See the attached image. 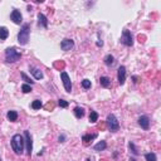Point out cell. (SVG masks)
I'll return each instance as SVG.
<instances>
[{
	"label": "cell",
	"instance_id": "cell-30",
	"mask_svg": "<svg viewBox=\"0 0 161 161\" xmlns=\"http://www.w3.org/2000/svg\"><path fill=\"white\" fill-rule=\"evenodd\" d=\"M132 79H133V83H137V82H139V77H137V76H133Z\"/></svg>",
	"mask_w": 161,
	"mask_h": 161
},
{
	"label": "cell",
	"instance_id": "cell-4",
	"mask_svg": "<svg viewBox=\"0 0 161 161\" xmlns=\"http://www.w3.org/2000/svg\"><path fill=\"white\" fill-rule=\"evenodd\" d=\"M107 126H108V128H110V131H112V132H117L118 130H120V124H118V121H117V118L115 115H108L107 116Z\"/></svg>",
	"mask_w": 161,
	"mask_h": 161
},
{
	"label": "cell",
	"instance_id": "cell-32",
	"mask_svg": "<svg viewBox=\"0 0 161 161\" xmlns=\"http://www.w3.org/2000/svg\"><path fill=\"white\" fill-rule=\"evenodd\" d=\"M86 161H92V160H91V159H87V160H86Z\"/></svg>",
	"mask_w": 161,
	"mask_h": 161
},
{
	"label": "cell",
	"instance_id": "cell-10",
	"mask_svg": "<svg viewBox=\"0 0 161 161\" xmlns=\"http://www.w3.org/2000/svg\"><path fill=\"white\" fill-rule=\"evenodd\" d=\"M73 47H74V42L72 39H63L62 43H60V48H62V51H64V52L71 51Z\"/></svg>",
	"mask_w": 161,
	"mask_h": 161
},
{
	"label": "cell",
	"instance_id": "cell-1",
	"mask_svg": "<svg viewBox=\"0 0 161 161\" xmlns=\"http://www.w3.org/2000/svg\"><path fill=\"white\" fill-rule=\"evenodd\" d=\"M24 145H25L24 137H23L22 135L17 133V135H14L13 137H11V147H13V151L17 155L23 154V151H24Z\"/></svg>",
	"mask_w": 161,
	"mask_h": 161
},
{
	"label": "cell",
	"instance_id": "cell-33",
	"mask_svg": "<svg viewBox=\"0 0 161 161\" xmlns=\"http://www.w3.org/2000/svg\"><path fill=\"white\" fill-rule=\"evenodd\" d=\"M0 161H1V159H0Z\"/></svg>",
	"mask_w": 161,
	"mask_h": 161
},
{
	"label": "cell",
	"instance_id": "cell-23",
	"mask_svg": "<svg viewBox=\"0 0 161 161\" xmlns=\"http://www.w3.org/2000/svg\"><path fill=\"white\" fill-rule=\"evenodd\" d=\"M128 149H130V151H131V152H132V154L135 155V156L140 154V152H139V150H137V149H136V146H135V144H133V142H131V141H130V142H128Z\"/></svg>",
	"mask_w": 161,
	"mask_h": 161
},
{
	"label": "cell",
	"instance_id": "cell-12",
	"mask_svg": "<svg viewBox=\"0 0 161 161\" xmlns=\"http://www.w3.org/2000/svg\"><path fill=\"white\" fill-rule=\"evenodd\" d=\"M38 24L40 26H43V28H47L48 26V19L44 14H42V13L38 14Z\"/></svg>",
	"mask_w": 161,
	"mask_h": 161
},
{
	"label": "cell",
	"instance_id": "cell-31",
	"mask_svg": "<svg viewBox=\"0 0 161 161\" xmlns=\"http://www.w3.org/2000/svg\"><path fill=\"white\" fill-rule=\"evenodd\" d=\"M130 161H136V159H133V158H131V159H130Z\"/></svg>",
	"mask_w": 161,
	"mask_h": 161
},
{
	"label": "cell",
	"instance_id": "cell-25",
	"mask_svg": "<svg viewBox=\"0 0 161 161\" xmlns=\"http://www.w3.org/2000/svg\"><path fill=\"white\" fill-rule=\"evenodd\" d=\"M145 159L146 161H158V158H156V155L154 152H149V154L145 155Z\"/></svg>",
	"mask_w": 161,
	"mask_h": 161
},
{
	"label": "cell",
	"instance_id": "cell-27",
	"mask_svg": "<svg viewBox=\"0 0 161 161\" xmlns=\"http://www.w3.org/2000/svg\"><path fill=\"white\" fill-rule=\"evenodd\" d=\"M22 91L24 92V93H29V92H32V86H30V84L24 83L22 86Z\"/></svg>",
	"mask_w": 161,
	"mask_h": 161
},
{
	"label": "cell",
	"instance_id": "cell-16",
	"mask_svg": "<svg viewBox=\"0 0 161 161\" xmlns=\"http://www.w3.org/2000/svg\"><path fill=\"white\" fill-rule=\"evenodd\" d=\"M6 117H8V120H9L10 122H15L18 120V112L17 111H9L6 115Z\"/></svg>",
	"mask_w": 161,
	"mask_h": 161
},
{
	"label": "cell",
	"instance_id": "cell-17",
	"mask_svg": "<svg viewBox=\"0 0 161 161\" xmlns=\"http://www.w3.org/2000/svg\"><path fill=\"white\" fill-rule=\"evenodd\" d=\"M99 84L105 88H108L111 86V80H110L108 77H101L99 78Z\"/></svg>",
	"mask_w": 161,
	"mask_h": 161
},
{
	"label": "cell",
	"instance_id": "cell-24",
	"mask_svg": "<svg viewBox=\"0 0 161 161\" xmlns=\"http://www.w3.org/2000/svg\"><path fill=\"white\" fill-rule=\"evenodd\" d=\"M20 76H22L23 80H24V82H25L26 84H30V86H32V84H34V80H32V79H30V78L28 77V76H26V74L24 73V72H22V73H20Z\"/></svg>",
	"mask_w": 161,
	"mask_h": 161
},
{
	"label": "cell",
	"instance_id": "cell-18",
	"mask_svg": "<svg viewBox=\"0 0 161 161\" xmlns=\"http://www.w3.org/2000/svg\"><path fill=\"white\" fill-rule=\"evenodd\" d=\"M96 137H97V133H92V135H83L82 136V141H83L84 144H87V142H90V141L94 140Z\"/></svg>",
	"mask_w": 161,
	"mask_h": 161
},
{
	"label": "cell",
	"instance_id": "cell-2",
	"mask_svg": "<svg viewBox=\"0 0 161 161\" xmlns=\"http://www.w3.org/2000/svg\"><path fill=\"white\" fill-rule=\"evenodd\" d=\"M29 35H30V25L24 24L22 26L20 32L18 33V42L20 45H25L29 42Z\"/></svg>",
	"mask_w": 161,
	"mask_h": 161
},
{
	"label": "cell",
	"instance_id": "cell-3",
	"mask_svg": "<svg viewBox=\"0 0 161 161\" xmlns=\"http://www.w3.org/2000/svg\"><path fill=\"white\" fill-rule=\"evenodd\" d=\"M22 57V53L18 51L17 48H8L5 51V60L8 63H15L20 59Z\"/></svg>",
	"mask_w": 161,
	"mask_h": 161
},
{
	"label": "cell",
	"instance_id": "cell-11",
	"mask_svg": "<svg viewBox=\"0 0 161 161\" xmlns=\"http://www.w3.org/2000/svg\"><path fill=\"white\" fill-rule=\"evenodd\" d=\"M139 125L141 126V128L149 130V127H150V118L147 116H141L139 118Z\"/></svg>",
	"mask_w": 161,
	"mask_h": 161
},
{
	"label": "cell",
	"instance_id": "cell-5",
	"mask_svg": "<svg viewBox=\"0 0 161 161\" xmlns=\"http://www.w3.org/2000/svg\"><path fill=\"white\" fill-rule=\"evenodd\" d=\"M121 43L126 45V47H132L133 45V38H132V34L128 32L127 29L124 30L122 33V37H121Z\"/></svg>",
	"mask_w": 161,
	"mask_h": 161
},
{
	"label": "cell",
	"instance_id": "cell-21",
	"mask_svg": "<svg viewBox=\"0 0 161 161\" xmlns=\"http://www.w3.org/2000/svg\"><path fill=\"white\" fill-rule=\"evenodd\" d=\"M113 63H115V58H113V56L108 54V56H106V57H105V64H106V66L111 67Z\"/></svg>",
	"mask_w": 161,
	"mask_h": 161
},
{
	"label": "cell",
	"instance_id": "cell-26",
	"mask_svg": "<svg viewBox=\"0 0 161 161\" xmlns=\"http://www.w3.org/2000/svg\"><path fill=\"white\" fill-rule=\"evenodd\" d=\"M91 86H92V83H91L90 79H83L82 80V87L84 88V90H90Z\"/></svg>",
	"mask_w": 161,
	"mask_h": 161
},
{
	"label": "cell",
	"instance_id": "cell-9",
	"mask_svg": "<svg viewBox=\"0 0 161 161\" xmlns=\"http://www.w3.org/2000/svg\"><path fill=\"white\" fill-rule=\"evenodd\" d=\"M10 19L13 20L14 24H20V23L23 22V17H22L20 11L17 10V9H14L13 11H11V14H10Z\"/></svg>",
	"mask_w": 161,
	"mask_h": 161
},
{
	"label": "cell",
	"instance_id": "cell-19",
	"mask_svg": "<svg viewBox=\"0 0 161 161\" xmlns=\"http://www.w3.org/2000/svg\"><path fill=\"white\" fill-rule=\"evenodd\" d=\"M74 116L77 118H82L84 116V110L82 107H76L74 108Z\"/></svg>",
	"mask_w": 161,
	"mask_h": 161
},
{
	"label": "cell",
	"instance_id": "cell-7",
	"mask_svg": "<svg viewBox=\"0 0 161 161\" xmlns=\"http://www.w3.org/2000/svg\"><path fill=\"white\" fill-rule=\"evenodd\" d=\"M60 78H62V82H63V86H64V90H66V92L71 93V91H72V82H71L69 76L67 74V72H62V73H60Z\"/></svg>",
	"mask_w": 161,
	"mask_h": 161
},
{
	"label": "cell",
	"instance_id": "cell-15",
	"mask_svg": "<svg viewBox=\"0 0 161 161\" xmlns=\"http://www.w3.org/2000/svg\"><path fill=\"white\" fill-rule=\"evenodd\" d=\"M106 147H107V142H106V141H99L98 144H96L94 146H93L94 151H103Z\"/></svg>",
	"mask_w": 161,
	"mask_h": 161
},
{
	"label": "cell",
	"instance_id": "cell-22",
	"mask_svg": "<svg viewBox=\"0 0 161 161\" xmlns=\"http://www.w3.org/2000/svg\"><path fill=\"white\" fill-rule=\"evenodd\" d=\"M42 106H43V103H42L40 99H35V101L32 102V108L33 110H40Z\"/></svg>",
	"mask_w": 161,
	"mask_h": 161
},
{
	"label": "cell",
	"instance_id": "cell-29",
	"mask_svg": "<svg viewBox=\"0 0 161 161\" xmlns=\"http://www.w3.org/2000/svg\"><path fill=\"white\" fill-rule=\"evenodd\" d=\"M59 142H64V140H66V136H64V135H62V136H59Z\"/></svg>",
	"mask_w": 161,
	"mask_h": 161
},
{
	"label": "cell",
	"instance_id": "cell-6",
	"mask_svg": "<svg viewBox=\"0 0 161 161\" xmlns=\"http://www.w3.org/2000/svg\"><path fill=\"white\" fill-rule=\"evenodd\" d=\"M24 142L26 146V154L30 156L32 155V151H33V140H32V136H30V132L28 130L24 131Z\"/></svg>",
	"mask_w": 161,
	"mask_h": 161
},
{
	"label": "cell",
	"instance_id": "cell-13",
	"mask_svg": "<svg viewBox=\"0 0 161 161\" xmlns=\"http://www.w3.org/2000/svg\"><path fill=\"white\" fill-rule=\"evenodd\" d=\"M30 73L34 76V78L35 79H42L43 78V73H42L40 69H38L35 67H30Z\"/></svg>",
	"mask_w": 161,
	"mask_h": 161
},
{
	"label": "cell",
	"instance_id": "cell-20",
	"mask_svg": "<svg viewBox=\"0 0 161 161\" xmlns=\"http://www.w3.org/2000/svg\"><path fill=\"white\" fill-rule=\"evenodd\" d=\"M97 120H98V113L96 112V111L91 110V112H90V122L94 124V122H97Z\"/></svg>",
	"mask_w": 161,
	"mask_h": 161
},
{
	"label": "cell",
	"instance_id": "cell-28",
	"mask_svg": "<svg viewBox=\"0 0 161 161\" xmlns=\"http://www.w3.org/2000/svg\"><path fill=\"white\" fill-rule=\"evenodd\" d=\"M58 106L62 107V108H67V107H68V102L64 101V99H59V101H58Z\"/></svg>",
	"mask_w": 161,
	"mask_h": 161
},
{
	"label": "cell",
	"instance_id": "cell-14",
	"mask_svg": "<svg viewBox=\"0 0 161 161\" xmlns=\"http://www.w3.org/2000/svg\"><path fill=\"white\" fill-rule=\"evenodd\" d=\"M9 37V30L5 26H0V40H5Z\"/></svg>",
	"mask_w": 161,
	"mask_h": 161
},
{
	"label": "cell",
	"instance_id": "cell-8",
	"mask_svg": "<svg viewBox=\"0 0 161 161\" xmlns=\"http://www.w3.org/2000/svg\"><path fill=\"white\" fill-rule=\"evenodd\" d=\"M117 79H118V83L121 86H124L125 82H126V67L125 66H120L117 71Z\"/></svg>",
	"mask_w": 161,
	"mask_h": 161
}]
</instances>
